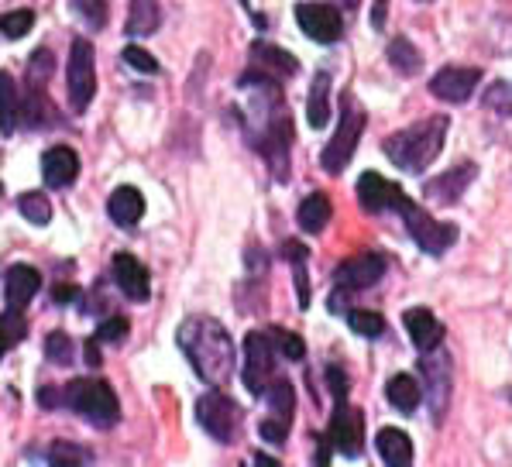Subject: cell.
<instances>
[{
    "instance_id": "obj_1",
    "label": "cell",
    "mask_w": 512,
    "mask_h": 467,
    "mask_svg": "<svg viewBox=\"0 0 512 467\" xmlns=\"http://www.w3.org/2000/svg\"><path fill=\"white\" fill-rule=\"evenodd\" d=\"M241 90L251 93L248 100V134L251 145L269 158V169L279 182L289 179V145H293V128H289V114H286V100H282L279 79L265 76L255 69V76L241 79Z\"/></svg>"
},
{
    "instance_id": "obj_2",
    "label": "cell",
    "mask_w": 512,
    "mask_h": 467,
    "mask_svg": "<svg viewBox=\"0 0 512 467\" xmlns=\"http://www.w3.org/2000/svg\"><path fill=\"white\" fill-rule=\"evenodd\" d=\"M176 340L203 382L214 385V389L227 385L234 371V344L224 323L214 320V316H189V320L179 323Z\"/></svg>"
},
{
    "instance_id": "obj_3",
    "label": "cell",
    "mask_w": 512,
    "mask_h": 467,
    "mask_svg": "<svg viewBox=\"0 0 512 467\" xmlns=\"http://www.w3.org/2000/svg\"><path fill=\"white\" fill-rule=\"evenodd\" d=\"M447 128H451V121H447L444 114L427 117V121L409 124V128L396 131L392 138H385L382 152L389 155L392 165H399L403 172H413V176H420V172L427 169L433 158L444 152Z\"/></svg>"
},
{
    "instance_id": "obj_4",
    "label": "cell",
    "mask_w": 512,
    "mask_h": 467,
    "mask_svg": "<svg viewBox=\"0 0 512 467\" xmlns=\"http://www.w3.org/2000/svg\"><path fill=\"white\" fill-rule=\"evenodd\" d=\"M66 406L76 409L86 423L100 426V430H110L117 423V416H121L114 389L107 382H97V378H76V382H69Z\"/></svg>"
},
{
    "instance_id": "obj_5",
    "label": "cell",
    "mask_w": 512,
    "mask_h": 467,
    "mask_svg": "<svg viewBox=\"0 0 512 467\" xmlns=\"http://www.w3.org/2000/svg\"><path fill=\"white\" fill-rule=\"evenodd\" d=\"M365 110H361L354 100L348 97L344 100V110H341V124H337V134L330 138V145L324 148V155H320V165L330 172V176H337V172L348 169L354 148H358V138L365 134Z\"/></svg>"
},
{
    "instance_id": "obj_6",
    "label": "cell",
    "mask_w": 512,
    "mask_h": 467,
    "mask_svg": "<svg viewBox=\"0 0 512 467\" xmlns=\"http://www.w3.org/2000/svg\"><path fill=\"white\" fill-rule=\"evenodd\" d=\"M282 354L275 351V340L269 330H251L244 337V389L251 395H265L275 378V361Z\"/></svg>"
},
{
    "instance_id": "obj_7",
    "label": "cell",
    "mask_w": 512,
    "mask_h": 467,
    "mask_svg": "<svg viewBox=\"0 0 512 467\" xmlns=\"http://www.w3.org/2000/svg\"><path fill=\"white\" fill-rule=\"evenodd\" d=\"M66 90L76 114H83L90 107V100L97 97V62H93V45L86 38H73L66 66Z\"/></svg>"
},
{
    "instance_id": "obj_8",
    "label": "cell",
    "mask_w": 512,
    "mask_h": 467,
    "mask_svg": "<svg viewBox=\"0 0 512 467\" xmlns=\"http://www.w3.org/2000/svg\"><path fill=\"white\" fill-rule=\"evenodd\" d=\"M196 419H200V426L217 443H234V437H238V426H241V409L234 406L231 395L214 389V392H207V395L196 399Z\"/></svg>"
},
{
    "instance_id": "obj_9",
    "label": "cell",
    "mask_w": 512,
    "mask_h": 467,
    "mask_svg": "<svg viewBox=\"0 0 512 467\" xmlns=\"http://www.w3.org/2000/svg\"><path fill=\"white\" fill-rule=\"evenodd\" d=\"M403 220H406L409 237H413V241L420 244L427 255H444V251L458 241V227H454V224H437V220H433L430 213H423L413 200L406 203Z\"/></svg>"
},
{
    "instance_id": "obj_10",
    "label": "cell",
    "mask_w": 512,
    "mask_h": 467,
    "mask_svg": "<svg viewBox=\"0 0 512 467\" xmlns=\"http://www.w3.org/2000/svg\"><path fill=\"white\" fill-rule=\"evenodd\" d=\"M330 447L344 457H361L365 450V413L348 406V402H337L334 419H330Z\"/></svg>"
},
{
    "instance_id": "obj_11",
    "label": "cell",
    "mask_w": 512,
    "mask_h": 467,
    "mask_svg": "<svg viewBox=\"0 0 512 467\" xmlns=\"http://www.w3.org/2000/svg\"><path fill=\"white\" fill-rule=\"evenodd\" d=\"M389 272V258L378 255V251H361V255L348 258L344 265H337V286L358 292V289H372L382 275Z\"/></svg>"
},
{
    "instance_id": "obj_12",
    "label": "cell",
    "mask_w": 512,
    "mask_h": 467,
    "mask_svg": "<svg viewBox=\"0 0 512 467\" xmlns=\"http://www.w3.org/2000/svg\"><path fill=\"white\" fill-rule=\"evenodd\" d=\"M358 200H361V207H365L368 213H385V210L403 213L409 196L403 193V186L382 179L378 172H365V176L358 179Z\"/></svg>"
},
{
    "instance_id": "obj_13",
    "label": "cell",
    "mask_w": 512,
    "mask_h": 467,
    "mask_svg": "<svg viewBox=\"0 0 512 467\" xmlns=\"http://www.w3.org/2000/svg\"><path fill=\"white\" fill-rule=\"evenodd\" d=\"M296 21H299V28H303V35L320 45H330L344 35L341 14H337V7H330V4H299Z\"/></svg>"
},
{
    "instance_id": "obj_14",
    "label": "cell",
    "mask_w": 512,
    "mask_h": 467,
    "mask_svg": "<svg viewBox=\"0 0 512 467\" xmlns=\"http://www.w3.org/2000/svg\"><path fill=\"white\" fill-rule=\"evenodd\" d=\"M478 79H482V69L475 66H447L430 79V93L444 104H464L475 93Z\"/></svg>"
},
{
    "instance_id": "obj_15",
    "label": "cell",
    "mask_w": 512,
    "mask_h": 467,
    "mask_svg": "<svg viewBox=\"0 0 512 467\" xmlns=\"http://www.w3.org/2000/svg\"><path fill=\"white\" fill-rule=\"evenodd\" d=\"M475 179H478V165H475V162H458L454 169H447L444 176L430 179L423 193H427L433 203H440V207H451V203H458V200H461V193H464V189H468Z\"/></svg>"
},
{
    "instance_id": "obj_16",
    "label": "cell",
    "mask_w": 512,
    "mask_h": 467,
    "mask_svg": "<svg viewBox=\"0 0 512 467\" xmlns=\"http://www.w3.org/2000/svg\"><path fill=\"white\" fill-rule=\"evenodd\" d=\"M423 378H427V392H430V409H433V419L440 423L444 416V406H447V395H451V361L447 354L440 351H427L423 358Z\"/></svg>"
},
{
    "instance_id": "obj_17",
    "label": "cell",
    "mask_w": 512,
    "mask_h": 467,
    "mask_svg": "<svg viewBox=\"0 0 512 467\" xmlns=\"http://www.w3.org/2000/svg\"><path fill=\"white\" fill-rule=\"evenodd\" d=\"M76 176H80V155L69 145H55L42 155V179L45 186L52 189H66L73 186Z\"/></svg>"
},
{
    "instance_id": "obj_18",
    "label": "cell",
    "mask_w": 512,
    "mask_h": 467,
    "mask_svg": "<svg viewBox=\"0 0 512 467\" xmlns=\"http://www.w3.org/2000/svg\"><path fill=\"white\" fill-rule=\"evenodd\" d=\"M110 272H114V282L124 296L135 299V303H145L148 292H152V282H148L145 265H141L135 255H114V261H110Z\"/></svg>"
},
{
    "instance_id": "obj_19",
    "label": "cell",
    "mask_w": 512,
    "mask_h": 467,
    "mask_svg": "<svg viewBox=\"0 0 512 467\" xmlns=\"http://www.w3.org/2000/svg\"><path fill=\"white\" fill-rule=\"evenodd\" d=\"M38 289H42V275L31 265H11L4 272V303L14 310H25Z\"/></svg>"
},
{
    "instance_id": "obj_20",
    "label": "cell",
    "mask_w": 512,
    "mask_h": 467,
    "mask_svg": "<svg viewBox=\"0 0 512 467\" xmlns=\"http://www.w3.org/2000/svg\"><path fill=\"white\" fill-rule=\"evenodd\" d=\"M403 323H406V330H409V340L420 347V354L437 351L440 340H444V327H440V320L430 310H423V306H413V310H406Z\"/></svg>"
},
{
    "instance_id": "obj_21",
    "label": "cell",
    "mask_w": 512,
    "mask_h": 467,
    "mask_svg": "<svg viewBox=\"0 0 512 467\" xmlns=\"http://www.w3.org/2000/svg\"><path fill=\"white\" fill-rule=\"evenodd\" d=\"M251 66H255L258 73L275 76V79L299 73V62L293 59V55H289L286 49H275V45H269V42L251 45Z\"/></svg>"
},
{
    "instance_id": "obj_22",
    "label": "cell",
    "mask_w": 512,
    "mask_h": 467,
    "mask_svg": "<svg viewBox=\"0 0 512 467\" xmlns=\"http://www.w3.org/2000/svg\"><path fill=\"white\" fill-rule=\"evenodd\" d=\"M107 213L114 217V224L135 227L141 220V213H145V196H141L135 186H117L107 200Z\"/></svg>"
},
{
    "instance_id": "obj_23",
    "label": "cell",
    "mask_w": 512,
    "mask_h": 467,
    "mask_svg": "<svg viewBox=\"0 0 512 467\" xmlns=\"http://www.w3.org/2000/svg\"><path fill=\"white\" fill-rule=\"evenodd\" d=\"M306 121L317 131L327 128V121H330V73L327 69H320L310 83V93H306Z\"/></svg>"
},
{
    "instance_id": "obj_24",
    "label": "cell",
    "mask_w": 512,
    "mask_h": 467,
    "mask_svg": "<svg viewBox=\"0 0 512 467\" xmlns=\"http://www.w3.org/2000/svg\"><path fill=\"white\" fill-rule=\"evenodd\" d=\"M375 447H378V457H382L389 467H406L413 461V440H409L403 430L385 426V430L375 437Z\"/></svg>"
},
{
    "instance_id": "obj_25",
    "label": "cell",
    "mask_w": 512,
    "mask_h": 467,
    "mask_svg": "<svg viewBox=\"0 0 512 467\" xmlns=\"http://www.w3.org/2000/svg\"><path fill=\"white\" fill-rule=\"evenodd\" d=\"M330 217H334V207H330L327 193H310L299 203V213H296L299 227H303L306 234H320L330 224Z\"/></svg>"
},
{
    "instance_id": "obj_26",
    "label": "cell",
    "mask_w": 512,
    "mask_h": 467,
    "mask_svg": "<svg viewBox=\"0 0 512 467\" xmlns=\"http://www.w3.org/2000/svg\"><path fill=\"white\" fill-rule=\"evenodd\" d=\"M385 395H389V402L399 409V413H413L423 399V389L413 375H396V378H389V385H385Z\"/></svg>"
},
{
    "instance_id": "obj_27",
    "label": "cell",
    "mask_w": 512,
    "mask_h": 467,
    "mask_svg": "<svg viewBox=\"0 0 512 467\" xmlns=\"http://www.w3.org/2000/svg\"><path fill=\"white\" fill-rule=\"evenodd\" d=\"M162 11H159V0H131V11H128V35H152L159 31Z\"/></svg>"
},
{
    "instance_id": "obj_28",
    "label": "cell",
    "mask_w": 512,
    "mask_h": 467,
    "mask_svg": "<svg viewBox=\"0 0 512 467\" xmlns=\"http://www.w3.org/2000/svg\"><path fill=\"white\" fill-rule=\"evenodd\" d=\"M265 402H269L275 419H282V423H293L296 392H293V382H289V378H272V385L265 389Z\"/></svg>"
},
{
    "instance_id": "obj_29",
    "label": "cell",
    "mask_w": 512,
    "mask_h": 467,
    "mask_svg": "<svg viewBox=\"0 0 512 467\" xmlns=\"http://www.w3.org/2000/svg\"><path fill=\"white\" fill-rule=\"evenodd\" d=\"M282 258L293 261V275H296V296H299V306H310V279H306V258L310 251L303 248L299 241H286L282 244Z\"/></svg>"
},
{
    "instance_id": "obj_30",
    "label": "cell",
    "mask_w": 512,
    "mask_h": 467,
    "mask_svg": "<svg viewBox=\"0 0 512 467\" xmlns=\"http://www.w3.org/2000/svg\"><path fill=\"white\" fill-rule=\"evenodd\" d=\"M389 62L399 69V73H406V76L420 73V66H423L420 52L413 49V42H409V38H392V45H389Z\"/></svg>"
},
{
    "instance_id": "obj_31",
    "label": "cell",
    "mask_w": 512,
    "mask_h": 467,
    "mask_svg": "<svg viewBox=\"0 0 512 467\" xmlns=\"http://www.w3.org/2000/svg\"><path fill=\"white\" fill-rule=\"evenodd\" d=\"M0 107H4V124H0V131H4V138L14 131V121H18V93H14V79L7 73H0Z\"/></svg>"
},
{
    "instance_id": "obj_32",
    "label": "cell",
    "mask_w": 512,
    "mask_h": 467,
    "mask_svg": "<svg viewBox=\"0 0 512 467\" xmlns=\"http://www.w3.org/2000/svg\"><path fill=\"white\" fill-rule=\"evenodd\" d=\"M269 334H272V340H275V351H279L286 361H303V358H306V344H303V337L293 334V330L269 327Z\"/></svg>"
},
{
    "instance_id": "obj_33",
    "label": "cell",
    "mask_w": 512,
    "mask_h": 467,
    "mask_svg": "<svg viewBox=\"0 0 512 467\" xmlns=\"http://www.w3.org/2000/svg\"><path fill=\"white\" fill-rule=\"evenodd\" d=\"M348 323H351L354 334L368 337V340H375V337L385 334V320L378 313H372V310H348Z\"/></svg>"
},
{
    "instance_id": "obj_34",
    "label": "cell",
    "mask_w": 512,
    "mask_h": 467,
    "mask_svg": "<svg viewBox=\"0 0 512 467\" xmlns=\"http://www.w3.org/2000/svg\"><path fill=\"white\" fill-rule=\"evenodd\" d=\"M18 210L25 213V220H31V224H38V227H45L52 220V203L45 200L42 193H25L18 200Z\"/></svg>"
},
{
    "instance_id": "obj_35",
    "label": "cell",
    "mask_w": 512,
    "mask_h": 467,
    "mask_svg": "<svg viewBox=\"0 0 512 467\" xmlns=\"http://www.w3.org/2000/svg\"><path fill=\"white\" fill-rule=\"evenodd\" d=\"M25 334H28V320L21 316V310L7 306V310H4V351L18 347L21 340H25Z\"/></svg>"
},
{
    "instance_id": "obj_36",
    "label": "cell",
    "mask_w": 512,
    "mask_h": 467,
    "mask_svg": "<svg viewBox=\"0 0 512 467\" xmlns=\"http://www.w3.org/2000/svg\"><path fill=\"white\" fill-rule=\"evenodd\" d=\"M31 25H35V14H31L28 7H21V11H7L4 21H0V28H4V38H11V42L25 38Z\"/></svg>"
},
{
    "instance_id": "obj_37",
    "label": "cell",
    "mask_w": 512,
    "mask_h": 467,
    "mask_svg": "<svg viewBox=\"0 0 512 467\" xmlns=\"http://www.w3.org/2000/svg\"><path fill=\"white\" fill-rule=\"evenodd\" d=\"M45 358L52 364H62L66 368L69 361H73V340H69L62 330H55V334L45 337Z\"/></svg>"
},
{
    "instance_id": "obj_38",
    "label": "cell",
    "mask_w": 512,
    "mask_h": 467,
    "mask_svg": "<svg viewBox=\"0 0 512 467\" xmlns=\"http://www.w3.org/2000/svg\"><path fill=\"white\" fill-rule=\"evenodd\" d=\"M52 69H55L52 52H49V49L35 52V59L28 62V83H31V86H38V90H42V83L52 76Z\"/></svg>"
},
{
    "instance_id": "obj_39",
    "label": "cell",
    "mask_w": 512,
    "mask_h": 467,
    "mask_svg": "<svg viewBox=\"0 0 512 467\" xmlns=\"http://www.w3.org/2000/svg\"><path fill=\"white\" fill-rule=\"evenodd\" d=\"M73 7L80 11V18L90 28H104L107 25V0H73Z\"/></svg>"
},
{
    "instance_id": "obj_40",
    "label": "cell",
    "mask_w": 512,
    "mask_h": 467,
    "mask_svg": "<svg viewBox=\"0 0 512 467\" xmlns=\"http://www.w3.org/2000/svg\"><path fill=\"white\" fill-rule=\"evenodd\" d=\"M485 107H488V110H495V114H506V117H512V86H509V83H495V86H488V93H485Z\"/></svg>"
},
{
    "instance_id": "obj_41",
    "label": "cell",
    "mask_w": 512,
    "mask_h": 467,
    "mask_svg": "<svg viewBox=\"0 0 512 467\" xmlns=\"http://www.w3.org/2000/svg\"><path fill=\"white\" fill-rule=\"evenodd\" d=\"M124 62H128L131 69H138V73H148V76L159 73V62H155V55L138 49V45H128V49H124Z\"/></svg>"
},
{
    "instance_id": "obj_42",
    "label": "cell",
    "mask_w": 512,
    "mask_h": 467,
    "mask_svg": "<svg viewBox=\"0 0 512 467\" xmlns=\"http://www.w3.org/2000/svg\"><path fill=\"white\" fill-rule=\"evenodd\" d=\"M49 457L52 464H83V461H90V450H80V447H69V443H55V447L49 450Z\"/></svg>"
},
{
    "instance_id": "obj_43",
    "label": "cell",
    "mask_w": 512,
    "mask_h": 467,
    "mask_svg": "<svg viewBox=\"0 0 512 467\" xmlns=\"http://www.w3.org/2000/svg\"><path fill=\"white\" fill-rule=\"evenodd\" d=\"M124 337H128V320L124 316H110L97 330V340H104V344H121Z\"/></svg>"
},
{
    "instance_id": "obj_44",
    "label": "cell",
    "mask_w": 512,
    "mask_h": 467,
    "mask_svg": "<svg viewBox=\"0 0 512 467\" xmlns=\"http://www.w3.org/2000/svg\"><path fill=\"white\" fill-rule=\"evenodd\" d=\"M258 433H262V440H269V443H286L289 423H282V419H262V423H258Z\"/></svg>"
},
{
    "instance_id": "obj_45",
    "label": "cell",
    "mask_w": 512,
    "mask_h": 467,
    "mask_svg": "<svg viewBox=\"0 0 512 467\" xmlns=\"http://www.w3.org/2000/svg\"><path fill=\"white\" fill-rule=\"evenodd\" d=\"M327 378H330V392H334V399H337V402L348 399V375H344V368L330 364V368H327Z\"/></svg>"
},
{
    "instance_id": "obj_46",
    "label": "cell",
    "mask_w": 512,
    "mask_h": 467,
    "mask_svg": "<svg viewBox=\"0 0 512 467\" xmlns=\"http://www.w3.org/2000/svg\"><path fill=\"white\" fill-rule=\"evenodd\" d=\"M76 296H80V289H76V286H55V289H52V299H55L59 306H66L69 299H76Z\"/></svg>"
},
{
    "instance_id": "obj_47",
    "label": "cell",
    "mask_w": 512,
    "mask_h": 467,
    "mask_svg": "<svg viewBox=\"0 0 512 467\" xmlns=\"http://www.w3.org/2000/svg\"><path fill=\"white\" fill-rule=\"evenodd\" d=\"M86 364H90V368H100V361H104V358H100V351H97V344H86Z\"/></svg>"
},
{
    "instance_id": "obj_48",
    "label": "cell",
    "mask_w": 512,
    "mask_h": 467,
    "mask_svg": "<svg viewBox=\"0 0 512 467\" xmlns=\"http://www.w3.org/2000/svg\"><path fill=\"white\" fill-rule=\"evenodd\" d=\"M372 21H375V28H382V25H385V0H375Z\"/></svg>"
},
{
    "instance_id": "obj_49",
    "label": "cell",
    "mask_w": 512,
    "mask_h": 467,
    "mask_svg": "<svg viewBox=\"0 0 512 467\" xmlns=\"http://www.w3.org/2000/svg\"><path fill=\"white\" fill-rule=\"evenodd\" d=\"M341 7H348V11H354V7H361V0H341Z\"/></svg>"
}]
</instances>
